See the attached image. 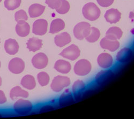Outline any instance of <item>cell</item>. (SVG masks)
Masks as SVG:
<instances>
[{"instance_id":"cell-1","label":"cell","mask_w":134,"mask_h":119,"mask_svg":"<svg viewBox=\"0 0 134 119\" xmlns=\"http://www.w3.org/2000/svg\"><path fill=\"white\" fill-rule=\"evenodd\" d=\"M83 15L88 20L94 21L99 18L100 15V10L93 3H88L83 8Z\"/></svg>"},{"instance_id":"cell-2","label":"cell","mask_w":134,"mask_h":119,"mask_svg":"<svg viewBox=\"0 0 134 119\" xmlns=\"http://www.w3.org/2000/svg\"><path fill=\"white\" fill-rule=\"evenodd\" d=\"M33 109V105L29 100L20 99L14 105V110L20 115H25L29 114Z\"/></svg>"},{"instance_id":"cell-3","label":"cell","mask_w":134,"mask_h":119,"mask_svg":"<svg viewBox=\"0 0 134 119\" xmlns=\"http://www.w3.org/2000/svg\"><path fill=\"white\" fill-rule=\"evenodd\" d=\"M90 32V24L85 21L77 24L74 29V35L75 37L80 40H82L87 37Z\"/></svg>"},{"instance_id":"cell-4","label":"cell","mask_w":134,"mask_h":119,"mask_svg":"<svg viewBox=\"0 0 134 119\" xmlns=\"http://www.w3.org/2000/svg\"><path fill=\"white\" fill-rule=\"evenodd\" d=\"M70 84V80L69 78L62 76H57L53 79L51 86L53 91L59 92Z\"/></svg>"},{"instance_id":"cell-5","label":"cell","mask_w":134,"mask_h":119,"mask_svg":"<svg viewBox=\"0 0 134 119\" xmlns=\"http://www.w3.org/2000/svg\"><path fill=\"white\" fill-rule=\"evenodd\" d=\"M91 64L87 60L82 59L79 60L75 65V73L79 76H85L91 70Z\"/></svg>"},{"instance_id":"cell-6","label":"cell","mask_w":134,"mask_h":119,"mask_svg":"<svg viewBox=\"0 0 134 119\" xmlns=\"http://www.w3.org/2000/svg\"><path fill=\"white\" fill-rule=\"evenodd\" d=\"M60 55L65 59L74 61L80 56V50L76 45H71L64 49Z\"/></svg>"},{"instance_id":"cell-7","label":"cell","mask_w":134,"mask_h":119,"mask_svg":"<svg viewBox=\"0 0 134 119\" xmlns=\"http://www.w3.org/2000/svg\"><path fill=\"white\" fill-rule=\"evenodd\" d=\"M9 70L13 73L19 74L25 69L24 61L18 58H15L11 60L8 65Z\"/></svg>"},{"instance_id":"cell-8","label":"cell","mask_w":134,"mask_h":119,"mask_svg":"<svg viewBox=\"0 0 134 119\" xmlns=\"http://www.w3.org/2000/svg\"><path fill=\"white\" fill-rule=\"evenodd\" d=\"M48 23L47 20L39 19L36 20L33 24L32 32L37 36H43L46 33Z\"/></svg>"},{"instance_id":"cell-9","label":"cell","mask_w":134,"mask_h":119,"mask_svg":"<svg viewBox=\"0 0 134 119\" xmlns=\"http://www.w3.org/2000/svg\"><path fill=\"white\" fill-rule=\"evenodd\" d=\"M114 76V73L111 70H102L97 73L95 80L98 85L102 86L106 84Z\"/></svg>"},{"instance_id":"cell-10","label":"cell","mask_w":134,"mask_h":119,"mask_svg":"<svg viewBox=\"0 0 134 119\" xmlns=\"http://www.w3.org/2000/svg\"><path fill=\"white\" fill-rule=\"evenodd\" d=\"M48 63V59L47 55L43 53L37 54L33 57L32 63L35 68L41 69L46 67Z\"/></svg>"},{"instance_id":"cell-11","label":"cell","mask_w":134,"mask_h":119,"mask_svg":"<svg viewBox=\"0 0 134 119\" xmlns=\"http://www.w3.org/2000/svg\"><path fill=\"white\" fill-rule=\"evenodd\" d=\"M85 84L81 80L76 81L72 86V92L76 101L81 99L85 90Z\"/></svg>"},{"instance_id":"cell-12","label":"cell","mask_w":134,"mask_h":119,"mask_svg":"<svg viewBox=\"0 0 134 119\" xmlns=\"http://www.w3.org/2000/svg\"><path fill=\"white\" fill-rule=\"evenodd\" d=\"M97 62L99 66L104 69H107L112 66L113 60L108 53H102L99 55Z\"/></svg>"},{"instance_id":"cell-13","label":"cell","mask_w":134,"mask_h":119,"mask_svg":"<svg viewBox=\"0 0 134 119\" xmlns=\"http://www.w3.org/2000/svg\"><path fill=\"white\" fill-rule=\"evenodd\" d=\"M30 26L25 20H20L17 21L16 26V32L19 37H25L30 33Z\"/></svg>"},{"instance_id":"cell-14","label":"cell","mask_w":134,"mask_h":119,"mask_svg":"<svg viewBox=\"0 0 134 119\" xmlns=\"http://www.w3.org/2000/svg\"><path fill=\"white\" fill-rule=\"evenodd\" d=\"M121 14L118 9H110L106 11L105 18L107 22L110 24H115L120 20Z\"/></svg>"},{"instance_id":"cell-15","label":"cell","mask_w":134,"mask_h":119,"mask_svg":"<svg viewBox=\"0 0 134 119\" xmlns=\"http://www.w3.org/2000/svg\"><path fill=\"white\" fill-rule=\"evenodd\" d=\"M100 44L102 48L107 49L112 52L116 50L120 46V44L118 41L108 39L106 37L102 39Z\"/></svg>"},{"instance_id":"cell-16","label":"cell","mask_w":134,"mask_h":119,"mask_svg":"<svg viewBox=\"0 0 134 119\" xmlns=\"http://www.w3.org/2000/svg\"><path fill=\"white\" fill-rule=\"evenodd\" d=\"M132 56V51L129 48L125 47L120 50L116 55V60L120 63L129 61Z\"/></svg>"},{"instance_id":"cell-17","label":"cell","mask_w":134,"mask_h":119,"mask_svg":"<svg viewBox=\"0 0 134 119\" xmlns=\"http://www.w3.org/2000/svg\"><path fill=\"white\" fill-rule=\"evenodd\" d=\"M19 45L17 41L13 39H9L5 41L4 49L9 55H15L19 50Z\"/></svg>"},{"instance_id":"cell-18","label":"cell","mask_w":134,"mask_h":119,"mask_svg":"<svg viewBox=\"0 0 134 119\" xmlns=\"http://www.w3.org/2000/svg\"><path fill=\"white\" fill-rule=\"evenodd\" d=\"M71 38L69 33L67 32H63L54 38L55 44L60 47H62L71 42Z\"/></svg>"},{"instance_id":"cell-19","label":"cell","mask_w":134,"mask_h":119,"mask_svg":"<svg viewBox=\"0 0 134 119\" xmlns=\"http://www.w3.org/2000/svg\"><path fill=\"white\" fill-rule=\"evenodd\" d=\"M73 96L69 89H66L60 96L59 104L61 107H64L74 103Z\"/></svg>"},{"instance_id":"cell-20","label":"cell","mask_w":134,"mask_h":119,"mask_svg":"<svg viewBox=\"0 0 134 119\" xmlns=\"http://www.w3.org/2000/svg\"><path fill=\"white\" fill-rule=\"evenodd\" d=\"M54 68L56 70L61 73L66 74L70 71L71 67L69 62L63 60H59L55 62Z\"/></svg>"},{"instance_id":"cell-21","label":"cell","mask_w":134,"mask_h":119,"mask_svg":"<svg viewBox=\"0 0 134 119\" xmlns=\"http://www.w3.org/2000/svg\"><path fill=\"white\" fill-rule=\"evenodd\" d=\"M45 10V7L40 4H33L29 9V14L31 18H36L41 16Z\"/></svg>"},{"instance_id":"cell-22","label":"cell","mask_w":134,"mask_h":119,"mask_svg":"<svg viewBox=\"0 0 134 119\" xmlns=\"http://www.w3.org/2000/svg\"><path fill=\"white\" fill-rule=\"evenodd\" d=\"M123 35L121 29L118 27H111L109 28L106 33V38L112 40L120 39Z\"/></svg>"},{"instance_id":"cell-23","label":"cell","mask_w":134,"mask_h":119,"mask_svg":"<svg viewBox=\"0 0 134 119\" xmlns=\"http://www.w3.org/2000/svg\"><path fill=\"white\" fill-rule=\"evenodd\" d=\"M21 85L28 90L34 89L36 86V82L34 77L30 75L24 76L21 80Z\"/></svg>"},{"instance_id":"cell-24","label":"cell","mask_w":134,"mask_h":119,"mask_svg":"<svg viewBox=\"0 0 134 119\" xmlns=\"http://www.w3.org/2000/svg\"><path fill=\"white\" fill-rule=\"evenodd\" d=\"M65 27V23L61 19H55L53 20L51 24L49 33L55 34L63 30Z\"/></svg>"},{"instance_id":"cell-25","label":"cell","mask_w":134,"mask_h":119,"mask_svg":"<svg viewBox=\"0 0 134 119\" xmlns=\"http://www.w3.org/2000/svg\"><path fill=\"white\" fill-rule=\"evenodd\" d=\"M42 46V41L37 38H32L27 42V48L31 52H35L41 49Z\"/></svg>"},{"instance_id":"cell-26","label":"cell","mask_w":134,"mask_h":119,"mask_svg":"<svg viewBox=\"0 0 134 119\" xmlns=\"http://www.w3.org/2000/svg\"><path fill=\"white\" fill-rule=\"evenodd\" d=\"M29 93L21 89L20 86H15L14 88H13L10 91V97L12 99L14 100L15 98L17 97H22V98H26L29 97Z\"/></svg>"},{"instance_id":"cell-27","label":"cell","mask_w":134,"mask_h":119,"mask_svg":"<svg viewBox=\"0 0 134 119\" xmlns=\"http://www.w3.org/2000/svg\"><path fill=\"white\" fill-rule=\"evenodd\" d=\"M100 36V32L99 29L96 27H91V32L89 35L86 37V40L89 42H94L97 41Z\"/></svg>"},{"instance_id":"cell-28","label":"cell","mask_w":134,"mask_h":119,"mask_svg":"<svg viewBox=\"0 0 134 119\" xmlns=\"http://www.w3.org/2000/svg\"><path fill=\"white\" fill-rule=\"evenodd\" d=\"M21 0H5L4 4L8 10H14L19 7Z\"/></svg>"},{"instance_id":"cell-29","label":"cell","mask_w":134,"mask_h":119,"mask_svg":"<svg viewBox=\"0 0 134 119\" xmlns=\"http://www.w3.org/2000/svg\"><path fill=\"white\" fill-rule=\"evenodd\" d=\"M70 7V4L68 1L66 0H61L60 4L56 10L59 14L63 15L69 12Z\"/></svg>"},{"instance_id":"cell-30","label":"cell","mask_w":134,"mask_h":119,"mask_svg":"<svg viewBox=\"0 0 134 119\" xmlns=\"http://www.w3.org/2000/svg\"><path fill=\"white\" fill-rule=\"evenodd\" d=\"M37 79L41 86L47 85L49 82V76L45 72H40L37 75Z\"/></svg>"},{"instance_id":"cell-31","label":"cell","mask_w":134,"mask_h":119,"mask_svg":"<svg viewBox=\"0 0 134 119\" xmlns=\"http://www.w3.org/2000/svg\"><path fill=\"white\" fill-rule=\"evenodd\" d=\"M15 18L16 21L20 20H24L26 21L28 19L27 15L24 10H20L17 12L15 13Z\"/></svg>"},{"instance_id":"cell-32","label":"cell","mask_w":134,"mask_h":119,"mask_svg":"<svg viewBox=\"0 0 134 119\" xmlns=\"http://www.w3.org/2000/svg\"><path fill=\"white\" fill-rule=\"evenodd\" d=\"M61 0H46V3L52 9H57L60 4Z\"/></svg>"},{"instance_id":"cell-33","label":"cell","mask_w":134,"mask_h":119,"mask_svg":"<svg viewBox=\"0 0 134 119\" xmlns=\"http://www.w3.org/2000/svg\"><path fill=\"white\" fill-rule=\"evenodd\" d=\"M114 0H97L98 3L103 7H108L113 4Z\"/></svg>"},{"instance_id":"cell-34","label":"cell","mask_w":134,"mask_h":119,"mask_svg":"<svg viewBox=\"0 0 134 119\" xmlns=\"http://www.w3.org/2000/svg\"><path fill=\"white\" fill-rule=\"evenodd\" d=\"M54 110V108L53 106H52L51 105H46V106H44L41 108L39 112L40 113H44L46 112L51 111H52Z\"/></svg>"},{"instance_id":"cell-35","label":"cell","mask_w":134,"mask_h":119,"mask_svg":"<svg viewBox=\"0 0 134 119\" xmlns=\"http://www.w3.org/2000/svg\"><path fill=\"white\" fill-rule=\"evenodd\" d=\"M7 99L4 93L2 90H0V104H4L7 102Z\"/></svg>"},{"instance_id":"cell-36","label":"cell","mask_w":134,"mask_h":119,"mask_svg":"<svg viewBox=\"0 0 134 119\" xmlns=\"http://www.w3.org/2000/svg\"><path fill=\"white\" fill-rule=\"evenodd\" d=\"M129 18H130L132 21H134V13H133V12H130V15H129Z\"/></svg>"},{"instance_id":"cell-37","label":"cell","mask_w":134,"mask_h":119,"mask_svg":"<svg viewBox=\"0 0 134 119\" xmlns=\"http://www.w3.org/2000/svg\"><path fill=\"white\" fill-rule=\"evenodd\" d=\"M2 80L1 77H0V86H1V85H2Z\"/></svg>"},{"instance_id":"cell-38","label":"cell","mask_w":134,"mask_h":119,"mask_svg":"<svg viewBox=\"0 0 134 119\" xmlns=\"http://www.w3.org/2000/svg\"><path fill=\"white\" fill-rule=\"evenodd\" d=\"M2 117V114L0 113V117Z\"/></svg>"},{"instance_id":"cell-39","label":"cell","mask_w":134,"mask_h":119,"mask_svg":"<svg viewBox=\"0 0 134 119\" xmlns=\"http://www.w3.org/2000/svg\"><path fill=\"white\" fill-rule=\"evenodd\" d=\"M1 61H0V68H1Z\"/></svg>"},{"instance_id":"cell-40","label":"cell","mask_w":134,"mask_h":119,"mask_svg":"<svg viewBox=\"0 0 134 119\" xmlns=\"http://www.w3.org/2000/svg\"><path fill=\"white\" fill-rule=\"evenodd\" d=\"M2 1V0H0V2H1Z\"/></svg>"},{"instance_id":"cell-41","label":"cell","mask_w":134,"mask_h":119,"mask_svg":"<svg viewBox=\"0 0 134 119\" xmlns=\"http://www.w3.org/2000/svg\"><path fill=\"white\" fill-rule=\"evenodd\" d=\"M133 44H134V42H133Z\"/></svg>"}]
</instances>
